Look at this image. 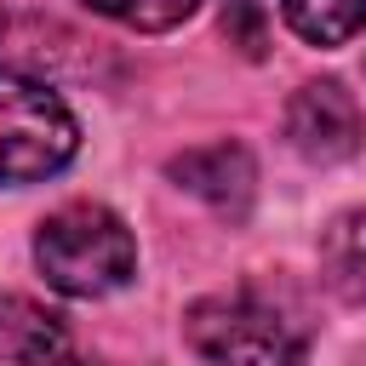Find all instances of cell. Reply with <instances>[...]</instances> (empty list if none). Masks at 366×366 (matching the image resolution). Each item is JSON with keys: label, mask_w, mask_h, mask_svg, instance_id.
Here are the masks:
<instances>
[{"label": "cell", "mask_w": 366, "mask_h": 366, "mask_svg": "<svg viewBox=\"0 0 366 366\" xmlns=\"http://www.w3.org/2000/svg\"><path fill=\"white\" fill-rule=\"evenodd\" d=\"M183 337L206 366H303L309 360V320L257 286L200 297L183 315Z\"/></svg>", "instance_id": "6da1fadb"}, {"label": "cell", "mask_w": 366, "mask_h": 366, "mask_svg": "<svg viewBox=\"0 0 366 366\" xmlns=\"http://www.w3.org/2000/svg\"><path fill=\"white\" fill-rule=\"evenodd\" d=\"M34 263H40L46 286H57L63 297H103V292H120L132 280L137 240L109 206L74 200V206H63L40 223Z\"/></svg>", "instance_id": "7a4b0ae2"}, {"label": "cell", "mask_w": 366, "mask_h": 366, "mask_svg": "<svg viewBox=\"0 0 366 366\" xmlns=\"http://www.w3.org/2000/svg\"><path fill=\"white\" fill-rule=\"evenodd\" d=\"M80 149L69 103L17 69H0V183H40L63 172Z\"/></svg>", "instance_id": "3957f363"}, {"label": "cell", "mask_w": 366, "mask_h": 366, "mask_svg": "<svg viewBox=\"0 0 366 366\" xmlns=\"http://www.w3.org/2000/svg\"><path fill=\"white\" fill-rule=\"evenodd\" d=\"M286 137L303 160L315 166H332V160H349L360 154L366 143V114L355 103V92L343 80H303L286 103Z\"/></svg>", "instance_id": "277c9868"}, {"label": "cell", "mask_w": 366, "mask_h": 366, "mask_svg": "<svg viewBox=\"0 0 366 366\" xmlns=\"http://www.w3.org/2000/svg\"><path fill=\"white\" fill-rule=\"evenodd\" d=\"M166 172L177 177V189L200 194V200H206L217 217H229V223H240V217L252 212L257 166H252V154H246L240 143H200V149H183V154H172Z\"/></svg>", "instance_id": "5b68a950"}, {"label": "cell", "mask_w": 366, "mask_h": 366, "mask_svg": "<svg viewBox=\"0 0 366 366\" xmlns=\"http://www.w3.org/2000/svg\"><path fill=\"white\" fill-rule=\"evenodd\" d=\"M69 320L23 292L0 297V360L11 366H63L69 360Z\"/></svg>", "instance_id": "8992f818"}, {"label": "cell", "mask_w": 366, "mask_h": 366, "mask_svg": "<svg viewBox=\"0 0 366 366\" xmlns=\"http://www.w3.org/2000/svg\"><path fill=\"white\" fill-rule=\"evenodd\" d=\"M320 280L343 303H366V206H349L320 229Z\"/></svg>", "instance_id": "52a82bcc"}, {"label": "cell", "mask_w": 366, "mask_h": 366, "mask_svg": "<svg viewBox=\"0 0 366 366\" xmlns=\"http://www.w3.org/2000/svg\"><path fill=\"white\" fill-rule=\"evenodd\" d=\"M280 17L309 46H343L366 34V0H280Z\"/></svg>", "instance_id": "ba28073f"}, {"label": "cell", "mask_w": 366, "mask_h": 366, "mask_svg": "<svg viewBox=\"0 0 366 366\" xmlns=\"http://www.w3.org/2000/svg\"><path fill=\"white\" fill-rule=\"evenodd\" d=\"M80 6H92L97 17L126 23V29H137V34H166V29H177L183 17H194L200 0H80Z\"/></svg>", "instance_id": "9c48e42d"}, {"label": "cell", "mask_w": 366, "mask_h": 366, "mask_svg": "<svg viewBox=\"0 0 366 366\" xmlns=\"http://www.w3.org/2000/svg\"><path fill=\"white\" fill-rule=\"evenodd\" d=\"M223 34L246 57H263L269 51V11H263V0H223Z\"/></svg>", "instance_id": "30bf717a"}]
</instances>
